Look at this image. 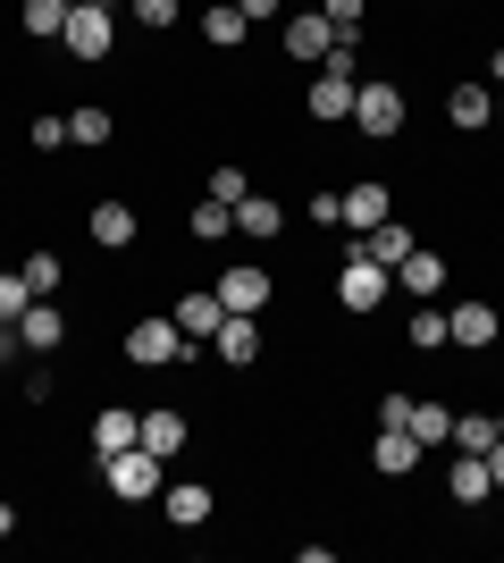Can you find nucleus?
<instances>
[{"label": "nucleus", "mask_w": 504, "mask_h": 563, "mask_svg": "<svg viewBox=\"0 0 504 563\" xmlns=\"http://www.w3.org/2000/svg\"><path fill=\"white\" fill-rule=\"evenodd\" d=\"M135 18L144 25H177V0H135Z\"/></svg>", "instance_id": "nucleus-36"}, {"label": "nucleus", "mask_w": 504, "mask_h": 563, "mask_svg": "<svg viewBox=\"0 0 504 563\" xmlns=\"http://www.w3.org/2000/svg\"><path fill=\"white\" fill-rule=\"evenodd\" d=\"M488 85H496V93H504V51H496V59H488Z\"/></svg>", "instance_id": "nucleus-41"}, {"label": "nucleus", "mask_w": 504, "mask_h": 563, "mask_svg": "<svg viewBox=\"0 0 504 563\" xmlns=\"http://www.w3.org/2000/svg\"><path fill=\"white\" fill-rule=\"evenodd\" d=\"M412 438H421V446H455V412H446V404H412Z\"/></svg>", "instance_id": "nucleus-25"}, {"label": "nucleus", "mask_w": 504, "mask_h": 563, "mask_svg": "<svg viewBox=\"0 0 504 563\" xmlns=\"http://www.w3.org/2000/svg\"><path fill=\"white\" fill-rule=\"evenodd\" d=\"M320 9H328L336 34H361V0H320Z\"/></svg>", "instance_id": "nucleus-35"}, {"label": "nucleus", "mask_w": 504, "mask_h": 563, "mask_svg": "<svg viewBox=\"0 0 504 563\" xmlns=\"http://www.w3.org/2000/svg\"><path fill=\"white\" fill-rule=\"evenodd\" d=\"M496 118H504V93H496Z\"/></svg>", "instance_id": "nucleus-42"}, {"label": "nucleus", "mask_w": 504, "mask_h": 563, "mask_svg": "<svg viewBox=\"0 0 504 563\" xmlns=\"http://www.w3.org/2000/svg\"><path fill=\"white\" fill-rule=\"evenodd\" d=\"M446 329H455V345H462V353H480V345H496L504 320H496V303H488V295H471V303L446 311Z\"/></svg>", "instance_id": "nucleus-10"}, {"label": "nucleus", "mask_w": 504, "mask_h": 563, "mask_svg": "<svg viewBox=\"0 0 504 563\" xmlns=\"http://www.w3.org/2000/svg\"><path fill=\"white\" fill-rule=\"evenodd\" d=\"M101 471H110V488H119L126 505H144V496H160V488H168V463H160L152 446H126V454H110Z\"/></svg>", "instance_id": "nucleus-2"}, {"label": "nucleus", "mask_w": 504, "mask_h": 563, "mask_svg": "<svg viewBox=\"0 0 504 563\" xmlns=\"http://www.w3.org/2000/svg\"><path fill=\"white\" fill-rule=\"evenodd\" d=\"M85 228H93L101 253H126V244H135V211H126V202H93V219H85Z\"/></svg>", "instance_id": "nucleus-16"}, {"label": "nucleus", "mask_w": 504, "mask_h": 563, "mask_svg": "<svg viewBox=\"0 0 504 563\" xmlns=\"http://www.w3.org/2000/svg\"><path fill=\"white\" fill-rule=\"evenodd\" d=\"M126 446H144V412H135V404L93 412V454H101V463H110V454H126Z\"/></svg>", "instance_id": "nucleus-8"}, {"label": "nucleus", "mask_w": 504, "mask_h": 563, "mask_svg": "<svg viewBox=\"0 0 504 563\" xmlns=\"http://www.w3.org/2000/svg\"><path fill=\"white\" fill-rule=\"evenodd\" d=\"M236 9H244V18H253V25H269V18H287V0H236Z\"/></svg>", "instance_id": "nucleus-37"}, {"label": "nucleus", "mask_w": 504, "mask_h": 563, "mask_svg": "<svg viewBox=\"0 0 504 563\" xmlns=\"http://www.w3.org/2000/svg\"><path fill=\"white\" fill-rule=\"evenodd\" d=\"M455 446L462 454H488V446H496V412H455Z\"/></svg>", "instance_id": "nucleus-28"}, {"label": "nucleus", "mask_w": 504, "mask_h": 563, "mask_svg": "<svg viewBox=\"0 0 504 563\" xmlns=\"http://www.w3.org/2000/svg\"><path fill=\"white\" fill-rule=\"evenodd\" d=\"M18 269H25V286H34V295H59V278H68V269H59V253H25Z\"/></svg>", "instance_id": "nucleus-30"}, {"label": "nucleus", "mask_w": 504, "mask_h": 563, "mask_svg": "<svg viewBox=\"0 0 504 563\" xmlns=\"http://www.w3.org/2000/svg\"><path fill=\"white\" fill-rule=\"evenodd\" d=\"M59 336H68L59 303H51V295H34V303H25V320H18V345H34V353H59Z\"/></svg>", "instance_id": "nucleus-12"}, {"label": "nucleus", "mask_w": 504, "mask_h": 563, "mask_svg": "<svg viewBox=\"0 0 504 563\" xmlns=\"http://www.w3.org/2000/svg\"><path fill=\"white\" fill-rule=\"evenodd\" d=\"M379 219H395V211H387V186H379V177H361V186L345 194V235H370Z\"/></svg>", "instance_id": "nucleus-13"}, {"label": "nucleus", "mask_w": 504, "mask_h": 563, "mask_svg": "<svg viewBox=\"0 0 504 563\" xmlns=\"http://www.w3.org/2000/svg\"><path fill=\"white\" fill-rule=\"evenodd\" d=\"M404 345H421V353L455 345V329H446V311H437V303H421V311H412V329H404Z\"/></svg>", "instance_id": "nucleus-27"}, {"label": "nucleus", "mask_w": 504, "mask_h": 563, "mask_svg": "<svg viewBox=\"0 0 504 563\" xmlns=\"http://www.w3.org/2000/svg\"><path fill=\"white\" fill-rule=\"evenodd\" d=\"M219 303L227 311H261L269 303V269H227V278H219Z\"/></svg>", "instance_id": "nucleus-20"}, {"label": "nucleus", "mask_w": 504, "mask_h": 563, "mask_svg": "<svg viewBox=\"0 0 504 563\" xmlns=\"http://www.w3.org/2000/svg\"><path fill=\"white\" fill-rule=\"evenodd\" d=\"M446 488H455V505H488V496H496V479H488V454H462V446H455Z\"/></svg>", "instance_id": "nucleus-14"}, {"label": "nucleus", "mask_w": 504, "mask_h": 563, "mask_svg": "<svg viewBox=\"0 0 504 563\" xmlns=\"http://www.w3.org/2000/svg\"><path fill=\"white\" fill-rule=\"evenodd\" d=\"M177 353H186V329H177V320H135V329H126V362H144V371H168V362H177Z\"/></svg>", "instance_id": "nucleus-6"}, {"label": "nucleus", "mask_w": 504, "mask_h": 563, "mask_svg": "<svg viewBox=\"0 0 504 563\" xmlns=\"http://www.w3.org/2000/svg\"><path fill=\"white\" fill-rule=\"evenodd\" d=\"M193 235H202V244L236 235V211H227V202H193Z\"/></svg>", "instance_id": "nucleus-31"}, {"label": "nucleus", "mask_w": 504, "mask_h": 563, "mask_svg": "<svg viewBox=\"0 0 504 563\" xmlns=\"http://www.w3.org/2000/svg\"><path fill=\"white\" fill-rule=\"evenodd\" d=\"M18 25L34 34V43H59V25H68V0H25Z\"/></svg>", "instance_id": "nucleus-26"}, {"label": "nucleus", "mask_w": 504, "mask_h": 563, "mask_svg": "<svg viewBox=\"0 0 504 563\" xmlns=\"http://www.w3.org/2000/svg\"><path fill=\"white\" fill-rule=\"evenodd\" d=\"M68 143H119V118L101 101H85V110H68Z\"/></svg>", "instance_id": "nucleus-24"}, {"label": "nucleus", "mask_w": 504, "mask_h": 563, "mask_svg": "<svg viewBox=\"0 0 504 563\" xmlns=\"http://www.w3.org/2000/svg\"><path fill=\"white\" fill-rule=\"evenodd\" d=\"M446 118H455V126H488V118H496V85H455V93H446Z\"/></svg>", "instance_id": "nucleus-21"}, {"label": "nucleus", "mask_w": 504, "mask_h": 563, "mask_svg": "<svg viewBox=\"0 0 504 563\" xmlns=\"http://www.w3.org/2000/svg\"><path fill=\"white\" fill-rule=\"evenodd\" d=\"M412 463H421V438H412V429H379V446H370V471H387V479H404Z\"/></svg>", "instance_id": "nucleus-17"}, {"label": "nucleus", "mask_w": 504, "mask_h": 563, "mask_svg": "<svg viewBox=\"0 0 504 563\" xmlns=\"http://www.w3.org/2000/svg\"><path fill=\"white\" fill-rule=\"evenodd\" d=\"M278 43H287V59H328L336 51V25H328V9H287V25H278Z\"/></svg>", "instance_id": "nucleus-5"}, {"label": "nucleus", "mask_w": 504, "mask_h": 563, "mask_svg": "<svg viewBox=\"0 0 504 563\" xmlns=\"http://www.w3.org/2000/svg\"><path fill=\"white\" fill-rule=\"evenodd\" d=\"M0 539H18V505H0Z\"/></svg>", "instance_id": "nucleus-40"}, {"label": "nucleus", "mask_w": 504, "mask_h": 563, "mask_svg": "<svg viewBox=\"0 0 504 563\" xmlns=\"http://www.w3.org/2000/svg\"><path fill=\"white\" fill-rule=\"evenodd\" d=\"M160 514L177 521V530H202V521L219 514V496L202 488V479H168V488H160Z\"/></svg>", "instance_id": "nucleus-9"}, {"label": "nucleus", "mask_w": 504, "mask_h": 563, "mask_svg": "<svg viewBox=\"0 0 504 563\" xmlns=\"http://www.w3.org/2000/svg\"><path fill=\"white\" fill-rule=\"evenodd\" d=\"M59 143H68V118L43 110V118H34V152H59Z\"/></svg>", "instance_id": "nucleus-33"}, {"label": "nucleus", "mask_w": 504, "mask_h": 563, "mask_svg": "<svg viewBox=\"0 0 504 563\" xmlns=\"http://www.w3.org/2000/svg\"><path fill=\"white\" fill-rule=\"evenodd\" d=\"M387 278H395V269H379V261H370V253L354 244V235H345V269H336V303H345V311L361 320V311H379V303H387Z\"/></svg>", "instance_id": "nucleus-1"}, {"label": "nucleus", "mask_w": 504, "mask_h": 563, "mask_svg": "<svg viewBox=\"0 0 504 563\" xmlns=\"http://www.w3.org/2000/svg\"><path fill=\"white\" fill-rule=\"evenodd\" d=\"M68 9H76V0H68Z\"/></svg>", "instance_id": "nucleus-43"}, {"label": "nucleus", "mask_w": 504, "mask_h": 563, "mask_svg": "<svg viewBox=\"0 0 504 563\" xmlns=\"http://www.w3.org/2000/svg\"><path fill=\"white\" fill-rule=\"evenodd\" d=\"M395 278H404V295H421V303H437V295H446V261H437L429 244H412V253L395 261Z\"/></svg>", "instance_id": "nucleus-11"}, {"label": "nucleus", "mask_w": 504, "mask_h": 563, "mask_svg": "<svg viewBox=\"0 0 504 563\" xmlns=\"http://www.w3.org/2000/svg\"><path fill=\"white\" fill-rule=\"evenodd\" d=\"M9 362H18V329H9V320H0V371H9Z\"/></svg>", "instance_id": "nucleus-39"}, {"label": "nucleus", "mask_w": 504, "mask_h": 563, "mask_svg": "<svg viewBox=\"0 0 504 563\" xmlns=\"http://www.w3.org/2000/svg\"><path fill=\"white\" fill-rule=\"evenodd\" d=\"M168 320H177V329H186V345H193V336H219V320H227V303H219V286H211V295H186V303L168 311Z\"/></svg>", "instance_id": "nucleus-18"}, {"label": "nucleus", "mask_w": 504, "mask_h": 563, "mask_svg": "<svg viewBox=\"0 0 504 563\" xmlns=\"http://www.w3.org/2000/svg\"><path fill=\"white\" fill-rule=\"evenodd\" d=\"M110 0H76L68 25H59V43H68V59H110Z\"/></svg>", "instance_id": "nucleus-3"}, {"label": "nucleus", "mask_w": 504, "mask_h": 563, "mask_svg": "<svg viewBox=\"0 0 504 563\" xmlns=\"http://www.w3.org/2000/svg\"><path fill=\"white\" fill-rule=\"evenodd\" d=\"M488 479L504 488V429H496V446H488Z\"/></svg>", "instance_id": "nucleus-38"}, {"label": "nucleus", "mask_w": 504, "mask_h": 563, "mask_svg": "<svg viewBox=\"0 0 504 563\" xmlns=\"http://www.w3.org/2000/svg\"><path fill=\"white\" fill-rule=\"evenodd\" d=\"M211 353L219 362H261V311H227V320H219V336H211Z\"/></svg>", "instance_id": "nucleus-7"}, {"label": "nucleus", "mask_w": 504, "mask_h": 563, "mask_svg": "<svg viewBox=\"0 0 504 563\" xmlns=\"http://www.w3.org/2000/svg\"><path fill=\"white\" fill-rule=\"evenodd\" d=\"M354 126H361L370 143L404 135V93H395V85H370V76H361V85H354Z\"/></svg>", "instance_id": "nucleus-4"}, {"label": "nucleus", "mask_w": 504, "mask_h": 563, "mask_svg": "<svg viewBox=\"0 0 504 563\" xmlns=\"http://www.w3.org/2000/svg\"><path fill=\"white\" fill-rule=\"evenodd\" d=\"M244 34H253V18H244L236 0H219V9H202V43H211V51H236Z\"/></svg>", "instance_id": "nucleus-19"}, {"label": "nucleus", "mask_w": 504, "mask_h": 563, "mask_svg": "<svg viewBox=\"0 0 504 563\" xmlns=\"http://www.w3.org/2000/svg\"><path fill=\"white\" fill-rule=\"evenodd\" d=\"M25 303H34V286H25V269H0V320H9V329L25 320Z\"/></svg>", "instance_id": "nucleus-29"}, {"label": "nucleus", "mask_w": 504, "mask_h": 563, "mask_svg": "<svg viewBox=\"0 0 504 563\" xmlns=\"http://www.w3.org/2000/svg\"><path fill=\"white\" fill-rule=\"evenodd\" d=\"M244 194H253V177H244V168H211V202H227V211H236Z\"/></svg>", "instance_id": "nucleus-32"}, {"label": "nucleus", "mask_w": 504, "mask_h": 563, "mask_svg": "<svg viewBox=\"0 0 504 563\" xmlns=\"http://www.w3.org/2000/svg\"><path fill=\"white\" fill-rule=\"evenodd\" d=\"M303 211H312L320 228H345V194H312V202H303Z\"/></svg>", "instance_id": "nucleus-34"}, {"label": "nucleus", "mask_w": 504, "mask_h": 563, "mask_svg": "<svg viewBox=\"0 0 504 563\" xmlns=\"http://www.w3.org/2000/svg\"><path fill=\"white\" fill-rule=\"evenodd\" d=\"M287 228V211H278V202H261V194H244L236 202V235H253V244H269V235Z\"/></svg>", "instance_id": "nucleus-23"}, {"label": "nucleus", "mask_w": 504, "mask_h": 563, "mask_svg": "<svg viewBox=\"0 0 504 563\" xmlns=\"http://www.w3.org/2000/svg\"><path fill=\"white\" fill-rule=\"evenodd\" d=\"M144 446L160 454V463H177V454H186V412H144Z\"/></svg>", "instance_id": "nucleus-22"}, {"label": "nucleus", "mask_w": 504, "mask_h": 563, "mask_svg": "<svg viewBox=\"0 0 504 563\" xmlns=\"http://www.w3.org/2000/svg\"><path fill=\"white\" fill-rule=\"evenodd\" d=\"M354 244H361L370 261H379V269H395V261H404L412 244H421V235H412L404 219H379V228H370V235H354Z\"/></svg>", "instance_id": "nucleus-15"}]
</instances>
